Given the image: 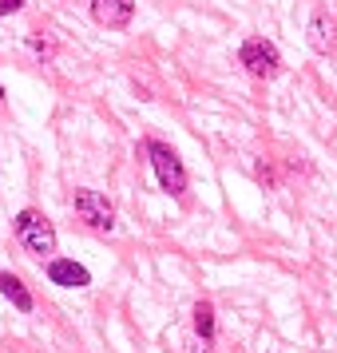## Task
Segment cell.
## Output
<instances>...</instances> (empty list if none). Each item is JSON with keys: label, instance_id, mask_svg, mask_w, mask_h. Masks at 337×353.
<instances>
[{"label": "cell", "instance_id": "10", "mask_svg": "<svg viewBox=\"0 0 337 353\" xmlns=\"http://www.w3.org/2000/svg\"><path fill=\"white\" fill-rule=\"evenodd\" d=\"M32 48L40 52V60H52V40H44V36H32Z\"/></svg>", "mask_w": 337, "mask_h": 353}, {"label": "cell", "instance_id": "11", "mask_svg": "<svg viewBox=\"0 0 337 353\" xmlns=\"http://www.w3.org/2000/svg\"><path fill=\"white\" fill-rule=\"evenodd\" d=\"M20 8H24V0H0V17H12Z\"/></svg>", "mask_w": 337, "mask_h": 353}, {"label": "cell", "instance_id": "7", "mask_svg": "<svg viewBox=\"0 0 337 353\" xmlns=\"http://www.w3.org/2000/svg\"><path fill=\"white\" fill-rule=\"evenodd\" d=\"M48 278L56 282V286H76V290L92 282V274L83 270L80 262H72V258H56V262L48 266Z\"/></svg>", "mask_w": 337, "mask_h": 353}, {"label": "cell", "instance_id": "2", "mask_svg": "<svg viewBox=\"0 0 337 353\" xmlns=\"http://www.w3.org/2000/svg\"><path fill=\"white\" fill-rule=\"evenodd\" d=\"M147 155H151V167H155V179L167 194H183L187 191V167L167 143H147Z\"/></svg>", "mask_w": 337, "mask_h": 353}, {"label": "cell", "instance_id": "1", "mask_svg": "<svg viewBox=\"0 0 337 353\" xmlns=\"http://www.w3.org/2000/svg\"><path fill=\"white\" fill-rule=\"evenodd\" d=\"M12 230H17V242L28 250V254L48 258L52 250H56V226H52L40 210H20Z\"/></svg>", "mask_w": 337, "mask_h": 353}, {"label": "cell", "instance_id": "8", "mask_svg": "<svg viewBox=\"0 0 337 353\" xmlns=\"http://www.w3.org/2000/svg\"><path fill=\"white\" fill-rule=\"evenodd\" d=\"M0 294H4V298H8V302L17 305V310H24V314H28V310H32V294H28V286H24V282H20L17 274L0 270Z\"/></svg>", "mask_w": 337, "mask_h": 353}, {"label": "cell", "instance_id": "3", "mask_svg": "<svg viewBox=\"0 0 337 353\" xmlns=\"http://www.w3.org/2000/svg\"><path fill=\"white\" fill-rule=\"evenodd\" d=\"M238 60H242V68H246L254 80H274V76L282 72V56H278V48H274L270 40H262V36H254V40L242 44Z\"/></svg>", "mask_w": 337, "mask_h": 353}, {"label": "cell", "instance_id": "4", "mask_svg": "<svg viewBox=\"0 0 337 353\" xmlns=\"http://www.w3.org/2000/svg\"><path fill=\"white\" fill-rule=\"evenodd\" d=\"M76 214L92 230H112L115 226V207L108 203V194L99 191H76Z\"/></svg>", "mask_w": 337, "mask_h": 353}, {"label": "cell", "instance_id": "6", "mask_svg": "<svg viewBox=\"0 0 337 353\" xmlns=\"http://www.w3.org/2000/svg\"><path fill=\"white\" fill-rule=\"evenodd\" d=\"M337 44V17L329 8H318L309 20V48L314 52H329Z\"/></svg>", "mask_w": 337, "mask_h": 353}, {"label": "cell", "instance_id": "9", "mask_svg": "<svg viewBox=\"0 0 337 353\" xmlns=\"http://www.w3.org/2000/svg\"><path fill=\"white\" fill-rule=\"evenodd\" d=\"M194 334H198V341H203V345H207V341H214V305H210V302L194 305Z\"/></svg>", "mask_w": 337, "mask_h": 353}, {"label": "cell", "instance_id": "5", "mask_svg": "<svg viewBox=\"0 0 337 353\" xmlns=\"http://www.w3.org/2000/svg\"><path fill=\"white\" fill-rule=\"evenodd\" d=\"M92 17L103 28H127L135 17V0H92Z\"/></svg>", "mask_w": 337, "mask_h": 353}]
</instances>
